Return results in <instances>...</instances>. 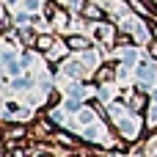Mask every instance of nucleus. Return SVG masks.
I'll return each instance as SVG.
<instances>
[{"label":"nucleus","mask_w":157,"mask_h":157,"mask_svg":"<svg viewBox=\"0 0 157 157\" xmlns=\"http://www.w3.org/2000/svg\"><path fill=\"white\" fill-rule=\"evenodd\" d=\"M149 124H152V127L157 124V110H152V116H149Z\"/></svg>","instance_id":"4"},{"label":"nucleus","mask_w":157,"mask_h":157,"mask_svg":"<svg viewBox=\"0 0 157 157\" xmlns=\"http://www.w3.org/2000/svg\"><path fill=\"white\" fill-rule=\"evenodd\" d=\"M86 17H91V19H102V11H99L97 6H86Z\"/></svg>","instance_id":"1"},{"label":"nucleus","mask_w":157,"mask_h":157,"mask_svg":"<svg viewBox=\"0 0 157 157\" xmlns=\"http://www.w3.org/2000/svg\"><path fill=\"white\" fill-rule=\"evenodd\" d=\"M69 44H72L75 50H83V47H88V41H86V39H80V36H75V39H69Z\"/></svg>","instance_id":"2"},{"label":"nucleus","mask_w":157,"mask_h":157,"mask_svg":"<svg viewBox=\"0 0 157 157\" xmlns=\"http://www.w3.org/2000/svg\"><path fill=\"white\" fill-rule=\"evenodd\" d=\"M155 33H157V28H155Z\"/></svg>","instance_id":"6"},{"label":"nucleus","mask_w":157,"mask_h":157,"mask_svg":"<svg viewBox=\"0 0 157 157\" xmlns=\"http://www.w3.org/2000/svg\"><path fill=\"white\" fill-rule=\"evenodd\" d=\"M152 55H157V44H155V47H152Z\"/></svg>","instance_id":"5"},{"label":"nucleus","mask_w":157,"mask_h":157,"mask_svg":"<svg viewBox=\"0 0 157 157\" xmlns=\"http://www.w3.org/2000/svg\"><path fill=\"white\" fill-rule=\"evenodd\" d=\"M130 3H132V6L144 14V17H149V14H152V8H146V6H144V0H130Z\"/></svg>","instance_id":"3"}]
</instances>
